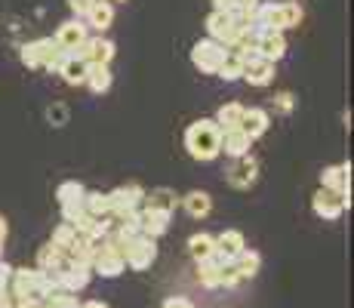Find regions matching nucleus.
<instances>
[{"instance_id": "obj_23", "label": "nucleus", "mask_w": 354, "mask_h": 308, "mask_svg": "<svg viewBox=\"0 0 354 308\" xmlns=\"http://www.w3.org/2000/svg\"><path fill=\"white\" fill-rule=\"evenodd\" d=\"M216 250H219L222 256H225L228 262H231V259H234L241 250H247V241H243V231H237V228H225L219 237H216Z\"/></svg>"}, {"instance_id": "obj_36", "label": "nucleus", "mask_w": 354, "mask_h": 308, "mask_svg": "<svg viewBox=\"0 0 354 308\" xmlns=\"http://www.w3.org/2000/svg\"><path fill=\"white\" fill-rule=\"evenodd\" d=\"M93 3H96V0H68V10L74 12V19H84Z\"/></svg>"}, {"instance_id": "obj_30", "label": "nucleus", "mask_w": 354, "mask_h": 308, "mask_svg": "<svg viewBox=\"0 0 354 308\" xmlns=\"http://www.w3.org/2000/svg\"><path fill=\"white\" fill-rule=\"evenodd\" d=\"M216 127L219 129H237L243 120V105L241 102H228V105H222L219 111H216Z\"/></svg>"}, {"instance_id": "obj_35", "label": "nucleus", "mask_w": 354, "mask_h": 308, "mask_svg": "<svg viewBox=\"0 0 354 308\" xmlns=\"http://www.w3.org/2000/svg\"><path fill=\"white\" fill-rule=\"evenodd\" d=\"M241 275H237V269H234V265H225V269H222V275H219V287H228V290H231V287H237V284H241Z\"/></svg>"}, {"instance_id": "obj_13", "label": "nucleus", "mask_w": 354, "mask_h": 308, "mask_svg": "<svg viewBox=\"0 0 354 308\" xmlns=\"http://www.w3.org/2000/svg\"><path fill=\"white\" fill-rule=\"evenodd\" d=\"M256 56L265 59V62H281L287 56V37H283V31H262L256 37Z\"/></svg>"}, {"instance_id": "obj_19", "label": "nucleus", "mask_w": 354, "mask_h": 308, "mask_svg": "<svg viewBox=\"0 0 354 308\" xmlns=\"http://www.w3.org/2000/svg\"><path fill=\"white\" fill-rule=\"evenodd\" d=\"M179 203L185 207V213L192 216V219H207L209 213H213V197H209L207 191H201V188H194V191H188V194H182Z\"/></svg>"}, {"instance_id": "obj_34", "label": "nucleus", "mask_w": 354, "mask_h": 308, "mask_svg": "<svg viewBox=\"0 0 354 308\" xmlns=\"http://www.w3.org/2000/svg\"><path fill=\"white\" fill-rule=\"evenodd\" d=\"M46 302H50V308H80L77 293H68V290H53L46 296Z\"/></svg>"}, {"instance_id": "obj_11", "label": "nucleus", "mask_w": 354, "mask_h": 308, "mask_svg": "<svg viewBox=\"0 0 354 308\" xmlns=\"http://www.w3.org/2000/svg\"><path fill=\"white\" fill-rule=\"evenodd\" d=\"M311 210H315V216L324 219V222H336V219L345 213V201H342V194H336V191L317 188L315 197H311Z\"/></svg>"}, {"instance_id": "obj_21", "label": "nucleus", "mask_w": 354, "mask_h": 308, "mask_svg": "<svg viewBox=\"0 0 354 308\" xmlns=\"http://www.w3.org/2000/svg\"><path fill=\"white\" fill-rule=\"evenodd\" d=\"M271 127V114L265 108H243V120H241V129L250 136V139H259L265 136Z\"/></svg>"}, {"instance_id": "obj_6", "label": "nucleus", "mask_w": 354, "mask_h": 308, "mask_svg": "<svg viewBox=\"0 0 354 308\" xmlns=\"http://www.w3.org/2000/svg\"><path fill=\"white\" fill-rule=\"evenodd\" d=\"M77 56L86 62V65H111V59L118 56V46H114V40H108L105 34H99V37H86L84 44H80Z\"/></svg>"}, {"instance_id": "obj_5", "label": "nucleus", "mask_w": 354, "mask_h": 308, "mask_svg": "<svg viewBox=\"0 0 354 308\" xmlns=\"http://www.w3.org/2000/svg\"><path fill=\"white\" fill-rule=\"evenodd\" d=\"M124 259H127V269H133V271H148V269L154 265V259H158V244H154L151 237H145V235L133 237V241L127 244Z\"/></svg>"}, {"instance_id": "obj_18", "label": "nucleus", "mask_w": 354, "mask_h": 308, "mask_svg": "<svg viewBox=\"0 0 354 308\" xmlns=\"http://www.w3.org/2000/svg\"><path fill=\"white\" fill-rule=\"evenodd\" d=\"M250 145H253V139H250V136L243 133L241 127H237V129H222L219 152H225L228 157H243V154H250Z\"/></svg>"}, {"instance_id": "obj_37", "label": "nucleus", "mask_w": 354, "mask_h": 308, "mask_svg": "<svg viewBox=\"0 0 354 308\" xmlns=\"http://www.w3.org/2000/svg\"><path fill=\"white\" fill-rule=\"evenodd\" d=\"M274 108H277V111H283V114L292 111V93H287V90L277 93L274 96Z\"/></svg>"}, {"instance_id": "obj_12", "label": "nucleus", "mask_w": 354, "mask_h": 308, "mask_svg": "<svg viewBox=\"0 0 354 308\" xmlns=\"http://www.w3.org/2000/svg\"><path fill=\"white\" fill-rule=\"evenodd\" d=\"M90 37L86 34V22L84 19H68V22L59 25V31H56V46L59 50H65V53H77L80 50V44Z\"/></svg>"}, {"instance_id": "obj_29", "label": "nucleus", "mask_w": 354, "mask_h": 308, "mask_svg": "<svg viewBox=\"0 0 354 308\" xmlns=\"http://www.w3.org/2000/svg\"><path fill=\"white\" fill-rule=\"evenodd\" d=\"M176 203H179L176 191H169V188H154V191H145V201H142V207H154V210H167V213H173Z\"/></svg>"}, {"instance_id": "obj_31", "label": "nucleus", "mask_w": 354, "mask_h": 308, "mask_svg": "<svg viewBox=\"0 0 354 308\" xmlns=\"http://www.w3.org/2000/svg\"><path fill=\"white\" fill-rule=\"evenodd\" d=\"M84 194H86V188H84V185H80L77 179H65V182L56 188V201H59V207H65V203H77V201H84Z\"/></svg>"}, {"instance_id": "obj_44", "label": "nucleus", "mask_w": 354, "mask_h": 308, "mask_svg": "<svg viewBox=\"0 0 354 308\" xmlns=\"http://www.w3.org/2000/svg\"><path fill=\"white\" fill-rule=\"evenodd\" d=\"M111 3H127V0H111Z\"/></svg>"}, {"instance_id": "obj_14", "label": "nucleus", "mask_w": 354, "mask_h": 308, "mask_svg": "<svg viewBox=\"0 0 354 308\" xmlns=\"http://www.w3.org/2000/svg\"><path fill=\"white\" fill-rule=\"evenodd\" d=\"M169 219L173 213H167V210H154V207H139V222H142V235L151 237V241H158L160 235H167L169 231Z\"/></svg>"}, {"instance_id": "obj_3", "label": "nucleus", "mask_w": 354, "mask_h": 308, "mask_svg": "<svg viewBox=\"0 0 354 308\" xmlns=\"http://www.w3.org/2000/svg\"><path fill=\"white\" fill-rule=\"evenodd\" d=\"M228 56V46L216 44V40H197L192 46V65L197 68L201 74H216L222 68V62Z\"/></svg>"}, {"instance_id": "obj_4", "label": "nucleus", "mask_w": 354, "mask_h": 308, "mask_svg": "<svg viewBox=\"0 0 354 308\" xmlns=\"http://www.w3.org/2000/svg\"><path fill=\"white\" fill-rule=\"evenodd\" d=\"M243 28L234 22V16L225 10H213L207 16V37L209 40H216V44H222V46H231L237 40V34H241Z\"/></svg>"}, {"instance_id": "obj_45", "label": "nucleus", "mask_w": 354, "mask_h": 308, "mask_svg": "<svg viewBox=\"0 0 354 308\" xmlns=\"http://www.w3.org/2000/svg\"><path fill=\"white\" fill-rule=\"evenodd\" d=\"M0 259H3V244H0Z\"/></svg>"}, {"instance_id": "obj_15", "label": "nucleus", "mask_w": 354, "mask_h": 308, "mask_svg": "<svg viewBox=\"0 0 354 308\" xmlns=\"http://www.w3.org/2000/svg\"><path fill=\"white\" fill-rule=\"evenodd\" d=\"M86 62L77 56V53H62V59H59V68L56 74H62V80L68 87H80L86 80Z\"/></svg>"}, {"instance_id": "obj_27", "label": "nucleus", "mask_w": 354, "mask_h": 308, "mask_svg": "<svg viewBox=\"0 0 354 308\" xmlns=\"http://www.w3.org/2000/svg\"><path fill=\"white\" fill-rule=\"evenodd\" d=\"M111 80L114 78H111V68H108V65H90V68H86V80H84V84L90 87L96 96H102V93L111 90Z\"/></svg>"}, {"instance_id": "obj_28", "label": "nucleus", "mask_w": 354, "mask_h": 308, "mask_svg": "<svg viewBox=\"0 0 354 308\" xmlns=\"http://www.w3.org/2000/svg\"><path fill=\"white\" fill-rule=\"evenodd\" d=\"M84 207L90 216L96 219H108L111 216V197H108V191H86L84 194Z\"/></svg>"}, {"instance_id": "obj_26", "label": "nucleus", "mask_w": 354, "mask_h": 308, "mask_svg": "<svg viewBox=\"0 0 354 308\" xmlns=\"http://www.w3.org/2000/svg\"><path fill=\"white\" fill-rule=\"evenodd\" d=\"M231 265L237 269V275L247 280V278H256V275H259V269H262V256H259L256 250H250V246H247V250H241L234 259H231Z\"/></svg>"}, {"instance_id": "obj_9", "label": "nucleus", "mask_w": 354, "mask_h": 308, "mask_svg": "<svg viewBox=\"0 0 354 308\" xmlns=\"http://www.w3.org/2000/svg\"><path fill=\"white\" fill-rule=\"evenodd\" d=\"M56 275V284L59 290H68V293H80L90 287L93 280V269L90 265H80V262H65L62 271H53Z\"/></svg>"}, {"instance_id": "obj_25", "label": "nucleus", "mask_w": 354, "mask_h": 308, "mask_svg": "<svg viewBox=\"0 0 354 308\" xmlns=\"http://www.w3.org/2000/svg\"><path fill=\"white\" fill-rule=\"evenodd\" d=\"M68 262H80V265H90L93 256H96V241H90V237H84L77 231V237H74V244L68 246Z\"/></svg>"}, {"instance_id": "obj_32", "label": "nucleus", "mask_w": 354, "mask_h": 308, "mask_svg": "<svg viewBox=\"0 0 354 308\" xmlns=\"http://www.w3.org/2000/svg\"><path fill=\"white\" fill-rule=\"evenodd\" d=\"M216 78H222L225 84H231V80H241L243 78V62L234 56V53H228L225 62H222V68L216 71Z\"/></svg>"}, {"instance_id": "obj_42", "label": "nucleus", "mask_w": 354, "mask_h": 308, "mask_svg": "<svg viewBox=\"0 0 354 308\" xmlns=\"http://www.w3.org/2000/svg\"><path fill=\"white\" fill-rule=\"evenodd\" d=\"M80 308H111V305L102 302V299H90V302H80Z\"/></svg>"}, {"instance_id": "obj_46", "label": "nucleus", "mask_w": 354, "mask_h": 308, "mask_svg": "<svg viewBox=\"0 0 354 308\" xmlns=\"http://www.w3.org/2000/svg\"><path fill=\"white\" fill-rule=\"evenodd\" d=\"M108 3H111V0H108Z\"/></svg>"}, {"instance_id": "obj_8", "label": "nucleus", "mask_w": 354, "mask_h": 308, "mask_svg": "<svg viewBox=\"0 0 354 308\" xmlns=\"http://www.w3.org/2000/svg\"><path fill=\"white\" fill-rule=\"evenodd\" d=\"M321 188L342 194L345 207H351V163H336V167H326L321 173Z\"/></svg>"}, {"instance_id": "obj_10", "label": "nucleus", "mask_w": 354, "mask_h": 308, "mask_svg": "<svg viewBox=\"0 0 354 308\" xmlns=\"http://www.w3.org/2000/svg\"><path fill=\"white\" fill-rule=\"evenodd\" d=\"M225 179H228L231 188H237V191L253 188L256 179H259V163H256V157H250V154L234 157V163H231V170H228Z\"/></svg>"}, {"instance_id": "obj_22", "label": "nucleus", "mask_w": 354, "mask_h": 308, "mask_svg": "<svg viewBox=\"0 0 354 308\" xmlns=\"http://www.w3.org/2000/svg\"><path fill=\"white\" fill-rule=\"evenodd\" d=\"M65 262H68L65 250H59L56 244H44L37 250V269L46 271V275H53V271H62Z\"/></svg>"}, {"instance_id": "obj_16", "label": "nucleus", "mask_w": 354, "mask_h": 308, "mask_svg": "<svg viewBox=\"0 0 354 308\" xmlns=\"http://www.w3.org/2000/svg\"><path fill=\"white\" fill-rule=\"evenodd\" d=\"M225 265H228V259L222 256L219 250H216L209 259L197 262V280H201V287H207V290H219V275H222Z\"/></svg>"}, {"instance_id": "obj_2", "label": "nucleus", "mask_w": 354, "mask_h": 308, "mask_svg": "<svg viewBox=\"0 0 354 308\" xmlns=\"http://www.w3.org/2000/svg\"><path fill=\"white\" fill-rule=\"evenodd\" d=\"M62 53L65 50H59L53 37H37V40H28V44H22V50H19V59H22V65L31 68V71H40V68H44V71H56Z\"/></svg>"}, {"instance_id": "obj_40", "label": "nucleus", "mask_w": 354, "mask_h": 308, "mask_svg": "<svg viewBox=\"0 0 354 308\" xmlns=\"http://www.w3.org/2000/svg\"><path fill=\"white\" fill-rule=\"evenodd\" d=\"M46 114H50V120H56V127H62V123H65V108H62V105L50 108V111H46Z\"/></svg>"}, {"instance_id": "obj_43", "label": "nucleus", "mask_w": 354, "mask_h": 308, "mask_svg": "<svg viewBox=\"0 0 354 308\" xmlns=\"http://www.w3.org/2000/svg\"><path fill=\"white\" fill-rule=\"evenodd\" d=\"M6 235H10V225H6V219L0 216V244L6 241Z\"/></svg>"}, {"instance_id": "obj_1", "label": "nucleus", "mask_w": 354, "mask_h": 308, "mask_svg": "<svg viewBox=\"0 0 354 308\" xmlns=\"http://www.w3.org/2000/svg\"><path fill=\"white\" fill-rule=\"evenodd\" d=\"M219 139H222V129L216 127L213 118H201V120H194L192 127L185 129L188 154H192L194 161H201V163H209V161H216V157L222 154L219 152Z\"/></svg>"}, {"instance_id": "obj_24", "label": "nucleus", "mask_w": 354, "mask_h": 308, "mask_svg": "<svg viewBox=\"0 0 354 308\" xmlns=\"http://www.w3.org/2000/svg\"><path fill=\"white\" fill-rule=\"evenodd\" d=\"M188 253H192L194 262H203L216 253V237L209 231H197V235L188 237Z\"/></svg>"}, {"instance_id": "obj_39", "label": "nucleus", "mask_w": 354, "mask_h": 308, "mask_svg": "<svg viewBox=\"0 0 354 308\" xmlns=\"http://www.w3.org/2000/svg\"><path fill=\"white\" fill-rule=\"evenodd\" d=\"M10 278H12V265L0 259V290H3V287L10 284Z\"/></svg>"}, {"instance_id": "obj_41", "label": "nucleus", "mask_w": 354, "mask_h": 308, "mask_svg": "<svg viewBox=\"0 0 354 308\" xmlns=\"http://www.w3.org/2000/svg\"><path fill=\"white\" fill-rule=\"evenodd\" d=\"M237 3H241V0H213V10H225V12H231Z\"/></svg>"}, {"instance_id": "obj_7", "label": "nucleus", "mask_w": 354, "mask_h": 308, "mask_svg": "<svg viewBox=\"0 0 354 308\" xmlns=\"http://www.w3.org/2000/svg\"><path fill=\"white\" fill-rule=\"evenodd\" d=\"M108 197H111V216L133 213V210H139L142 201H145V188H142V185H136V182L118 185L114 191H108Z\"/></svg>"}, {"instance_id": "obj_33", "label": "nucleus", "mask_w": 354, "mask_h": 308, "mask_svg": "<svg viewBox=\"0 0 354 308\" xmlns=\"http://www.w3.org/2000/svg\"><path fill=\"white\" fill-rule=\"evenodd\" d=\"M74 237H77V228H74L71 222H59L56 231H53V237H50V244H56L59 250L68 253V246L74 244Z\"/></svg>"}, {"instance_id": "obj_17", "label": "nucleus", "mask_w": 354, "mask_h": 308, "mask_svg": "<svg viewBox=\"0 0 354 308\" xmlns=\"http://www.w3.org/2000/svg\"><path fill=\"white\" fill-rule=\"evenodd\" d=\"M250 87H271L274 84V62H265V59H253L243 65V78Z\"/></svg>"}, {"instance_id": "obj_20", "label": "nucleus", "mask_w": 354, "mask_h": 308, "mask_svg": "<svg viewBox=\"0 0 354 308\" xmlns=\"http://www.w3.org/2000/svg\"><path fill=\"white\" fill-rule=\"evenodd\" d=\"M84 22H86V28H96L99 34H105L114 25V3H108V0H96V3L90 6V12L84 16Z\"/></svg>"}, {"instance_id": "obj_38", "label": "nucleus", "mask_w": 354, "mask_h": 308, "mask_svg": "<svg viewBox=\"0 0 354 308\" xmlns=\"http://www.w3.org/2000/svg\"><path fill=\"white\" fill-rule=\"evenodd\" d=\"M160 308H194V302L192 299H185V296H169Z\"/></svg>"}]
</instances>
